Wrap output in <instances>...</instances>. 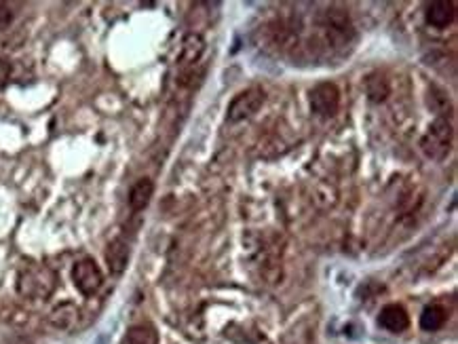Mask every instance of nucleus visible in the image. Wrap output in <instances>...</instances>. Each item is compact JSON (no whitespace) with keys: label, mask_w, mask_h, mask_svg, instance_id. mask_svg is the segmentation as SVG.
Segmentation results:
<instances>
[{"label":"nucleus","mask_w":458,"mask_h":344,"mask_svg":"<svg viewBox=\"0 0 458 344\" xmlns=\"http://www.w3.org/2000/svg\"><path fill=\"white\" fill-rule=\"evenodd\" d=\"M106 262H108V268H110L112 275H121L127 268V262H129L127 243H123L121 239L112 241L106 249Z\"/></svg>","instance_id":"nucleus-8"},{"label":"nucleus","mask_w":458,"mask_h":344,"mask_svg":"<svg viewBox=\"0 0 458 344\" xmlns=\"http://www.w3.org/2000/svg\"><path fill=\"white\" fill-rule=\"evenodd\" d=\"M446 321H448V312H446V308L439 306V304L426 306V308L422 310V314H420V328H422L424 332H437V330L444 328Z\"/></svg>","instance_id":"nucleus-10"},{"label":"nucleus","mask_w":458,"mask_h":344,"mask_svg":"<svg viewBox=\"0 0 458 344\" xmlns=\"http://www.w3.org/2000/svg\"><path fill=\"white\" fill-rule=\"evenodd\" d=\"M152 192H154V184L150 178H141L133 184L131 192H129V205L133 211H141L146 209L150 198H152Z\"/></svg>","instance_id":"nucleus-9"},{"label":"nucleus","mask_w":458,"mask_h":344,"mask_svg":"<svg viewBox=\"0 0 458 344\" xmlns=\"http://www.w3.org/2000/svg\"><path fill=\"white\" fill-rule=\"evenodd\" d=\"M11 19H13L11 9H9L7 5H0V30H5V27H9Z\"/></svg>","instance_id":"nucleus-14"},{"label":"nucleus","mask_w":458,"mask_h":344,"mask_svg":"<svg viewBox=\"0 0 458 344\" xmlns=\"http://www.w3.org/2000/svg\"><path fill=\"white\" fill-rule=\"evenodd\" d=\"M365 93L371 104H382L391 93V82L382 72H371L365 78Z\"/></svg>","instance_id":"nucleus-7"},{"label":"nucleus","mask_w":458,"mask_h":344,"mask_svg":"<svg viewBox=\"0 0 458 344\" xmlns=\"http://www.w3.org/2000/svg\"><path fill=\"white\" fill-rule=\"evenodd\" d=\"M378 323H380V328H385L387 332L402 334V332L408 330L410 317H408V312H406L402 306H399V304H387V306L380 310Z\"/></svg>","instance_id":"nucleus-5"},{"label":"nucleus","mask_w":458,"mask_h":344,"mask_svg":"<svg viewBox=\"0 0 458 344\" xmlns=\"http://www.w3.org/2000/svg\"><path fill=\"white\" fill-rule=\"evenodd\" d=\"M452 137L454 129L448 119L439 117L428 125L426 133L420 139V150L426 159L431 161H444L452 150Z\"/></svg>","instance_id":"nucleus-1"},{"label":"nucleus","mask_w":458,"mask_h":344,"mask_svg":"<svg viewBox=\"0 0 458 344\" xmlns=\"http://www.w3.org/2000/svg\"><path fill=\"white\" fill-rule=\"evenodd\" d=\"M264 91L260 87H249L245 91H241L239 95H235V100L228 106V112H226V121L228 123H241V121H247L251 119L253 114L262 108L264 104Z\"/></svg>","instance_id":"nucleus-2"},{"label":"nucleus","mask_w":458,"mask_h":344,"mask_svg":"<svg viewBox=\"0 0 458 344\" xmlns=\"http://www.w3.org/2000/svg\"><path fill=\"white\" fill-rule=\"evenodd\" d=\"M203 51H205V41H203V36L190 32V34L184 38V43H182V60H184L186 64H196L198 60H201Z\"/></svg>","instance_id":"nucleus-11"},{"label":"nucleus","mask_w":458,"mask_h":344,"mask_svg":"<svg viewBox=\"0 0 458 344\" xmlns=\"http://www.w3.org/2000/svg\"><path fill=\"white\" fill-rule=\"evenodd\" d=\"M456 15V5L452 0H435L426 7V23L437 27V30H444L454 21Z\"/></svg>","instance_id":"nucleus-6"},{"label":"nucleus","mask_w":458,"mask_h":344,"mask_svg":"<svg viewBox=\"0 0 458 344\" xmlns=\"http://www.w3.org/2000/svg\"><path fill=\"white\" fill-rule=\"evenodd\" d=\"M72 281L76 285V290L82 296H93L104 283V275L100 271V266L95 264V260L91 257H84V260L76 262L72 268Z\"/></svg>","instance_id":"nucleus-4"},{"label":"nucleus","mask_w":458,"mask_h":344,"mask_svg":"<svg viewBox=\"0 0 458 344\" xmlns=\"http://www.w3.org/2000/svg\"><path fill=\"white\" fill-rule=\"evenodd\" d=\"M157 342H159V336L152 325H133L127 332L123 344H157Z\"/></svg>","instance_id":"nucleus-13"},{"label":"nucleus","mask_w":458,"mask_h":344,"mask_svg":"<svg viewBox=\"0 0 458 344\" xmlns=\"http://www.w3.org/2000/svg\"><path fill=\"white\" fill-rule=\"evenodd\" d=\"M9 76H11V64L5 62V60H0V89L9 82Z\"/></svg>","instance_id":"nucleus-15"},{"label":"nucleus","mask_w":458,"mask_h":344,"mask_svg":"<svg viewBox=\"0 0 458 344\" xmlns=\"http://www.w3.org/2000/svg\"><path fill=\"white\" fill-rule=\"evenodd\" d=\"M76 319H78V310H76V306L70 304V302H64V304H60V306H55L53 312H51V323H53L55 328H62V330L72 328V325L76 323Z\"/></svg>","instance_id":"nucleus-12"},{"label":"nucleus","mask_w":458,"mask_h":344,"mask_svg":"<svg viewBox=\"0 0 458 344\" xmlns=\"http://www.w3.org/2000/svg\"><path fill=\"white\" fill-rule=\"evenodd\" d=\"M340 108V91L334 82H321L310 91V110L321 119H332Z\"/></svg>","instance_id":"nucleus-3"}]
</instances>
